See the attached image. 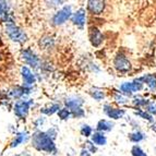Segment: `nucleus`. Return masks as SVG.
Returning a JSON list of instances; mask_svg holds the SVG:
<instances>
[{
    "label": "nucleus",
    "mask_w": 156,
    "mask_h": 156,
    "mask_svg": "<svg viewBox=\"0 0 156 156\" xmlns=\"http://www.w3.org/2000/svg\"><path fill=\"white\" fill-rule=\"evenodd\" d=\"M32 143L33 146L38 151H45V152H54L56 151L54 141L50 138L49 133L46 132H36L34 133L32 138Z\"/></svg>",
    "instance_id": "nucleus-1"
},
{
    "label": "nucleus",
    "mask_w": 156,
    "mask_h": 156,
    "mask_svg": "<svg viewBox=\"0 0 156 156\" xmlns=\"http://www.w3.org/2000/svg\"><path fill=\"white\" fill-rule=\"evenodd\" d=\"M5 33L8 34V36L10 37L14 42H20L23 43L26 41V35L20 27H18L14 24H8L5 27Z\"/></svg>",
    "instance_id": "nucleus-2"
},
{
    "label": "nucleus",
    "mask_w": 156,
    "mask_h": 156,
    "mask_svg": "<svg viewBox=\"0 0 156 156\" xmlns=\"http://www.w3.org/2000/svg\"><path fill=\"white\" fill-rule=\"evenodd\" d=\"M114 66L118 71H120V72H128V71L131 69L130 61H129V60L127 59V57H126L125 55H122V54H118V55L116 56V58H115V60H114Z\"/></svg>",
    "instance_id": "nucleus-3"
},
{
    "label": "nucleus",
    "mask_w": 156,
    "mask_h": 156,
    "mask_svg": "<svg viewBox=\"0 0 156 156\" xmlns=\"http://www.w3.org/2000/svg\"><path fill=\"white\" fill-rule=\"evenodd\" d=\"M71 13H72L71 12V7H69V5L65 7V8H62L60 11H58L55 16H54L52 22H54L55 25H61V24H63L68 19L70 18Z\"/></svg>",
    "instance_id": "nucleus-4"
},
{
    "label": "nucleus",
    "mask_w": 156,
    "mask_h": 156,
    "mask_svg": "<svg viewBox=\"0 0 156 156\" xmlns=\"http://www.w3.org/2000/svg\"><path fill=\"white\" fill-rule=\"evenodd\" d=\"M32 104L31 101H18L14 106V114L18 116L19 118H24L27 115L30 109V105Z\"/></svg>",
    "instance_id": "nucleus-5"
},
{
    "label": "nucleus",
    "mask_w": 156,
    "mask_h": 156,
    "mask_svg": "<svg viewBox=\"0 0 156 156\" xmlns=\"http://www.w3.org/2000/svg\"><path fill=\"white\" fill-rule=\"evenodd\" d=\"M22 57H23V59L25 60V62L27 63V65H30L33 68H37V66H38V63H39V59L31 49L23 50Z\"/></svg>",
    "instance_id": "nucleus-6"
},
{
    "label": "nucleus",
    "mask_w": 156,
    "mask_h": 156,
    "mask_svg": "<svg viewBox=\"0 0 156 156\" xmlns=\"http://www.w3.org/2000/svg\"><path fill=\"white\" fill-rule=\"evenodd\" d=\"M90 39H91V43L94 47H98L104 41V36L98 29L91 27L90 29Z\"/></svg>",
    "instance_id": "nucleus-7"
},
{
    "label": "nucleus",
    "mask_w": 156,
    "mask_h": 156,
    "mask_svg": "<svg viewBox=\"0 0 156 156\" xmlns=\"http://www.w3.org/2000/svg\"><path fill=\"white\" fill-rule=\"evenodd\" d=\"M142 89V83L140 81L136 80L134 82H131V83H123L120 85V90L126 94H129L130 95L131 93L136 91H140Z\"/></svg>",
    "instance_id": "nucleus-8"
},
{
    "label": "nucleus",
    "mask_w": 156,
    "mask_h": 156,
    "mask_svg": "<svg viewBox=\"0 0 156 156\" xmlns=\"http://www.w3.org/2000/svg\"><path fill=\"white\" fill-rule=\"evenodd\" d=\"M105 8L104 1H89L87 2V9L93 14H101Z\"/></svg>",
    "instance_id": "nucleus-9"
},
{
    "label": "nucleus",
    "mask_w": 156,
    "mask_h": 156,
    "mask_svg": "<svg viewBox=\"0 0 156 156\" xmlns=\"http://www.w3.org/2000/svg\"><path fill=\"white\" fill-rule=\"evenodd\" d=\"M21 73H22V78H23V82L25 86H30L35 82V76H34L32 71L30 70L29 68L23 67L21 69Z\"/></svg>",
    "instance_id": "nucleus-10"
},
{
    "label": "nucleus",
    "mask_w": 156,
    "mask_h": 156,
    "mask_svg": "<svg viewBox=\"0 0 156 156\" xmlns=\"http://www.w3.org/2000/svg\"><path fill=\"white\" fill-rule=\"evenodd\" d=\"M104 112L108 117L112 118V119H119V118H121L123 115H125V110L117 109V108H112V106H108V105L105 106Z\"/></svg>",
    "instance_id": "nucleus-11"
},
{
    "label": "nucleus",
    "mask_w": 156,
    "mask_h": 156,
    "mask_svg": "<svg viewBox=\"0 0 156 156\" xmlns=\"http://www.w3.org/2000/svg\"><path fill=\"white\" fill-rule=\"evenodd\" d=\"M72 22L73 24L79 26H82L85 23V11L83 9H80V10L76 11L72 16Z\"/></svg>",
    "instance_id": "nucleus-12"
},
{
    "label": "nucleus",
    "mask_w": 156,
    "mask_h": 156,
    "mask_svg": "<svg viewBox=\"0 0 156 156\" xmlns=\"http://www.w3.org/2000/svg\"><path fill=\"white\" fill-rule=\"evenodd\" d=\"M82 104H83V101L81 98H78V97H71V98L66 101V105L69 108H71L72 110L76 109V108H80V106Z\"/></svg>",
    "instance_id": "nucleus-13"
},
{
    "label": "nucleus",
    "mask_w": 156,
    "mask_h": 156,
    "mask_svg": "<svg viewBox=\"0 0 156 156\" xmlns=\"http://www.w3.org/2000/svg\"><path fill=\"white\" fill-rule=\"evenodd\" d=\"M139 81H143V82H145L151 90H156V76H154V74L145 76H143V78L139 79Z\"/></svg>",
    "instance_id": "nucleus-14"
},
{
    "label": "nucleus",
    "mask_w": 156,
    "mask_h": 156,
    "mask_svg": "<svg viewBox=\"0 0 156 156\" xmlns=\"http://www.w3.org/2000/svg\"><path fill=\"white\" fill-rule=\"evenodd\" d=\"M92 141H93L95 144H97V145H104L107 142L106 136H105L103 133H99V132L94 133V134L92 135Z\"/></svg>",
    "instance_id": "nucleus-15"
},
{
    "label": "nucleus",
    "mask_w": 156,
    "mask_h": 156,
    "mask_svg": "<svg viewBox=\"0 0 156 156\" xmlns=\"http://www.w3.org/2000/svg\"><path fill=\"white\" fill-rule=\"evenodd\" d=\"M112 123L109 121H106V120H101L97 125V129L99 131H109L112 130Z\"/></svg>",
    "instance_id": "nucleus-16"
},
{
    "label": "nucleus",
    "mask_w": 156,
    "mask_h": 156,
    "mask_svg": "<svg viewBox=\"0 0 156 156\" xmlns=\"http://www.w3.org/2000/svg\"><path fill=\"white\" fill-rule=\"evenodd\" d=\"M25 138H26V133H24V132L18 133V134L16 135V139H14V140L12 141V143H11V147H16L19 144H21L22 142L25 140Z\"/></svg>",
    "instance_id": "nucleus-17"
},
{
    "label": "nucleus",
    "mask_w": 156,
    "mask_h": 156,
    "mask_svg": "<svg viewBox=\"0 0 156 156\" xmlns=\"http://www.w3.org/2000/svg\"><path fill=\"white\" fill-rule=\"evenodd\" d=\"M58 109H60L59 105L55 104V105H51V106L48 107V108H43L42 112H44V114H46V115H52L54 112H57Z\"/></svg>",
    "instance_id": "nucleus-18"
},
{
    "label": "nucleus",
    "mask_w": 156,
    "mask_h": 156,
    "mask_svg": "<svg viewBox=\"0 0 156 156\" xmlns=\"http://www.w3.org/2000/svg\"><path fill=\"white\" fill-rule=\"evenodd\" d=\"M91 95L94 97V98L96 99V101H101V99H103L105 96L104 92L101 91V90H97V89L93 90V91L91 92Z\"/></svg>",
    "instance_id": "nucleus-19"
},
{
    "label": "nucleus",
    "mask_w": 156,
    "mask_h": 156,
    "mask_svg": "<svg viewBox=\"0 0 156 156\" xmlns=\"http://www.w3.org/2000/svg\"><path fill=\"white\" fill-rule=\"evenodd\" d=\"M144 139V134L141 132H135L130 134V140L133 141V142H140L141 140H143Z\"/></svg>",
    "instance_id": "nucleus-20"
},
{
    "label": "nucleus",
    "mask_w": 156,
    "mask_h": 156,
    "mask_svg": "<svg viewBox=\"0 0 156 156\" xmlns=\"http://www.w3.org/2000/svg\"><path fill=\"white\" fill-rule=\"evenodd\" d=\"M9 9L8 3L5 1H0V16H3V14H7V11Z\"/></svg>",
    "instance_id": "nucleus-21"
},
{
    "label": "nucleus",
    "mask_w": 156,
    "mask_h": 156,
    "mask_svg": "<svg viewBox=\"0 0 156 156\" xmlns=\"http://www.w3.org/2000/svg\"><path fill=\"white\" fill-rule=\"evenodd\" d=\"M132 155L133 156H147L139 146H133L132 147Z\"/></svg>",
    "instance_id": "nucleus-22"
},
{
    "label": "nucleus",
    "mask_w": 156,
    "mask_h": 156,
    "mask_svg": "<svg viewBox=\"0 0 156 156\" xmlns=\"http://www.w3.org/2000/svg\"><path fill=\"white\" fill-rule=\"evenodd\" d=\"M58 115H59V117L61 118V119H68L69 116H70V112L68 109H60Z\"/></svg>",
    "instance_id": "nucleus-23"
},
{
    "label": "nucleus",
    "mask_w": 156,
    "mask_h": 156,
    "mask_svg": "<svg viewBox=\"0 0 156 156\" xmlns=\"http://www.w3.org/2000/svg\"><path fill=\"white\" fill-rule=\"evenodd\" d=\"M81 132H82L83 135H85V136H89V135H91V133H92V129H91V127H89V126H83L82 129H81Z\"/></svg>",
    "instance_id": "nucleus-24"
},
{
    "label": "nucleus",
    "mask_w": 156,
    "mask_h": 156,
    "mask_svg": "<svg viewBox=\"0 0 156 156\" xmlns=\"http://www.w3.org/2000/svg\"><path fill=\"white\" fill-rule=\"evenodd\" d=\"M135 114L139 115V116H141V117L144 118V119H147L148 121H152V120H153V119L151 118V116H150V115H147L146 112H136Z\"/></svg>",
    "instance_id": "nucleus-25"
},
{
    "label": "nucleus",
    "mask_w": 156,
    "mask_h": 156,
    "mask_svg": "<svg viewBox=\"0 0 156 156\" xmlns=\"http://www.w3.org/2000/svg\"><path fill=\"white\" fill-rule=\"evenodd\" d=\"M134 104L138 105V106H142V105L147 104V101H146L145 99H142V98H134Z\"/></svg>",
    "instance_id": "nucleus-26"
},
{
    "label": "nucleus",
    "mask_w": 156,
    "mask_h": 156,
    "mask_svg": "<svg viewBox=\"0 0 156 156\" xmlns=\"http://www.w3.org/2000/svg\"><path fill=\"white\" fill-rule=\"evenodd\" d=\"M83 110L81 109V108H76V109L73 110V115L76 116V117H81V116H83Z\"/></svg>",
    "instance_id": "nucleus-27"
},
{
    "label": "nucleus",
    "mask_w": 156,
    "mask_h": 156,
    "mask_svg": "<svg viewBox=\"0 0 156 156\" xmlns=\"http://www.w3.org/2000/svg\"><path fill=\"white\" fill-rule=\"evenodd\" d=\"M147 110L152 114H156V105L154 104H150L147 106Z\"/></svg>",
    "instance_id": "nucleus-28"
},
{
    "label": "nucleus",
    "mask_w": 156,
    "mask_h": 156,
    "mask_svg": "<svg viewBox=\"0 0 156 156\" xmlns=\"http://www.w3.org/2000/svg\"><path fill=\"white\" fill-rule=\"evenodd\" d=\"M115 98L117 99V101H119V103H126V99L123 98L122 96H121V95H118V94H116V96H115Z\"/></svg>",
    "instance_id": "nucleus-29"
},
{
    "label": "nucleus",
    "mask_w": 156,
    "mask_h": 156,
    "mask_svg": "<svg viewBox=\"0 0 156 156\" xmlns=\"http://www.w3.org/2000/svg\"><path fill=\"white\" fill-rule=\"evenodd\" d=\"M81 156H91L90 155V153L87 151H85V150H83V151L81 152Z\"/></svg>",
    "instance_id": "nucleus-30"
},
{
    "label": "nucleus",
    "mask_w": 156,
    "mask_h": 156,
    "mask_svg": "<svg viewBox=\"0 0 156 156\" xmlns=\"http://www.w3.org/2000/svg\"><path fill=\"white\" fill-rule=\"evenodd\" d=\"M152 129H153V130H154V131H155V132H156V122H155V123H154V125H153V127H152Z\"/></svg>",
    "instance_id": "nucleus-31"
}]
</instances>
